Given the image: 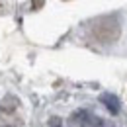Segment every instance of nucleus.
<instances>
[{"label": "nucleus", "instance_id": "nucleus-4", "mask_svg": "<svg viewBox=\"0 0 127 127\" xmlns=\"http://www.w3.org/2000/svg\"><path fill=\"white\" fill-rule=\"evenodd\" d=\"M6 127H12V125H6Z\"/></svg>", "mask_w": 127, "mask_h": 127}, {"label": "nucleus", "instance_id": "nucleus-1", "mask_svg": "<svg viewBox=\"0 0 127 127\" xmlns=\"http://www.w3.org/2000/svg\"><path fill=\"white\" fill-rule=\"evenodd\" d=\"M100 102L106 106V110L110 111V113H113V115L119 113V108H121V106H119V100H117V96H115V94H111V92H104V94L100 96Z\"/></svg>", "mask_w": 127, "mask_h": 127}, {"label": "nucleus", "instance_id": "nucleus-3", "mask_svg": "<svg viewBox=\"0 0 127 127\" xmlns=\"http://www.w3.org/2000/svg\"><path fill=\"white\" fill-rule=\"evenodd\" d=\"M49 125H51V127H63V125H61V119H59V117H53Z\"/></svg>", "mask_w": 127, "mask_h": 127}, {"label": "nucleus", "instance_id": "nucleus-2", "mask_svg": "<svg viewBox=\"0 0 127 127\" xmlns=\"http://www.w3.org/2000/svg\"><path fill=\"white\" fill-rule=\"evenodd\" d=\"M82 127H104V121H102L98 115H92V113H90V115L86 117V121H84Z\"/></svg>", "mask_w": 127, "mask_h": 127}]
</instances>
